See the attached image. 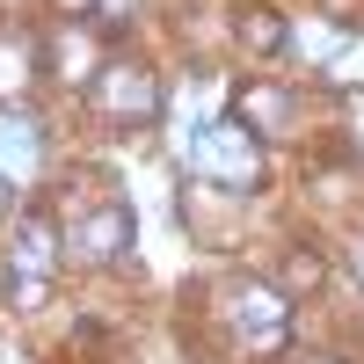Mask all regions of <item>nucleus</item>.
Segmentation results:
<instances>
[{
	"instance_id": "obj_1",
	"label": "nucleus",
	"mask_w": 364,
	"mask_h": 364,
	"mask_svg": "<svg viewBox=\"0 0 364 364\" xmlns=\"http://www.w3.org/2000/svg\"><path fill=\"white\" fill-rule=\"evenodd\" d=\"M190 168L226 197H248L269 182V161H262V139L240 124V117H211V124L190 132Z\"/></svg>"
},
{
	"instance_id": "obj_2",
	"label": "nucleus",
	"mask_w": 364,
	"mask_h": 364,
	"mask_svg": "<svg viewBox=\"0 0 364 364\" xmlns=\"http://www.w3.org/2000/svg\"><path fill=\"white\" fill-rule=\"evenodd\" d=\"M87 102H95V117H102V124L139 132L146 117L161 109V80L146 73V66H102L95 80H87Z\"/></svg>"
},
{
	"instance_id": "obj_3",
	"label": "nucleus",
	"mask_w": 364,
	"mask_h": 364,
	"mask_svg": "<svg viewBox=\"0 0 364 364\" xmlns=\"http://www.w3.org/2000/svg\"><path fill=\"white\" fill-rule=\"evenodd\" d=\"M226 314H233V328H240L248 350H284V336H291V306H284L277 284H240Z\"/></svg>"
},
{
	"instance_id": "obj_4",
	"label": "nucleus",
	"mask_w": 364,
	"mask_h": 364,
	"mask_svg": "<svg viewBox=\"0 0 364 364\" xmlns=\"http://www.w3.org/2000/svg\"><path fill=\"white\" fill-rule=\"evenodd\" d=\"M66 248H73V255H87V262H117V255L132 248V204H95V211L73 226Z\"/></svg>"
},
{
	"instance_id": "obj_5",
	"label": "nucleus",
	"mask_w": 364,
	"mask_h": 364,
	"mask_svg": "<svg viewBox=\"0 0 364 364\" xmlns=\"http://www.w3.org/2000/svg\"><path fill=\"white\" fill-rule=\"evenodd\" d=\"M44 66H51L58 80H73V87H87V80L102 73V66H95V44H87V29H80V22H66V29H58V37H51Z\"/></svg>"
},
{
	"instance_id": "obj_6",
	"label": "nucleus",
	"mask_w": 364,
	"mask_h": 364,
	"mask_svg": "<svg viewBox=\"0 0 364 364\" xmlns=\"http://www.w3.org/2000/svg\"><path fill=\"white\" fill-rule=\"evenodd\" d=\"M58 255V233H51V211H29L22 233H15V277H44Z\"/></svg>"
},
{
	"instance_id": "obj_7",
	"label": "nucleus",
	"mask_w": 364,
	"mask_h": 364,
	"mask_svg": "<svg viewBox=\"0 0 364 364\" xmlns=\"http://www.w3.org/2000/svg\"><path fill=\"white\" fill-rule=\"evenodd\" d=\"M37 44L29 37H0V102H15V95H29V80H37Z\"/></svg>"
},
{
	"instance_id": "obj_8",
	"label": "nucleus",
	"mask_w": 364,
	"mask_h": 364,
	"mask_svg": "<svg viewBox=\"0 0 364 364\" xmlns=\"http://www.w3.org/2000/svg\"><path fill=\"white\" fill-rule=\"evenodd\" d=\"M240 44L262 51V58H277V51L291 44V22H284L277 8H248V15H240Z\"/></svg>"
},
{
	"instance_id": "obj_9",
	"label": "nucleus",
	"mask_w": 364,
	"mask_h": 364,
	"mask_svg": "<svg viewBox=\"0 0 364 364\" xmlns=\"http://www.w3.org/2000/svg\"><path fill=\"white\" fill-rule=\"evenodd\" d=\"M233 109H240V124H291V95H284V87H240V95H233Z\"/></svg>"
},
{
	"instance_id": "obj_10",
	"label": "nucleus",
	"mask_w": 364,
	"mask_h": 364,
	"mask_svg": "<svg viewBox=\"0 0 364 364\" xmlns=\"http://www.w3.org/2000/svg\"><path fill=\"white\" fill-rule=\"evenodd\" d=\"M37 154H44L37 124H0V168L8 175H37Z\"/></svg>"
},
{
	"instance_id": "obj_11",
	"label": "nucleus",
	"mask_w": 364,
	"mask_h": 364,
	"mask_svg": "<svg viewBox=\"0 0 364 364\" xmlns=\"http://www.w3.org/2000/svg\"><path fill=\"white\" fill-rule=\"evenodd\" d=\"M321 277H328V255H314V248H291V255H284V284H291V291H299V284H321Z\"/></svg>"
},
{
	"instance_id": "obj_12",
	"label": "nucleus",
	"mask_w": 364,
	"mask_h": 364,
	"mask_svg": "<svg viewBox=\"0 0 364 364\" xmlns=\"http://www.w3.org/2000/svg\"><path fill=\"white\" fill-rule=\"evenodd\" d=\"M87 8H95V0H51V15H66V22H80Z\"/></svg>"
},
{
	"instance_id": "obj_13",
	"label": "nucleus",
	"mask_w": 364,
	"mask_h": 364,
	"mask_svg": "<svg viewBox=\"0 0 364 364\" xmlns=\"http://www.w3.org/2000/svg\"><path fill=\"white\" fill-rule=\"evenodd\" d=\"M350 117H357V146H364V87H357V102H350Z\"/></svg>"
},
{
	"instance_id": "obj_14",
	"label": "nucleus",
	"mask_w": 364,
	"mask_h": 364,
	"mask_svg": "<svg viewBox=\"0 0 364 364\" xmlns=\"http://www.w3.org/2000/svg\"><path fill=\"white\" fill-rule=\"evenodd\" d=\"M0 211H8V182H0Z\"/></svg>"
},
{
	"instance_id": "obj_15",
	"label": "nucleus",
	"mask_w": 364,
	"mask_h": 364,
	"mask_svg": "<svg viewBox=\"0 0 364 364\" xmlns=\"http://www.w3.org/2000/svg\"><path fill=\"white\" fill-rule=\"evenodd\" d=\"M357 277H364V248H357Z\"/></svg>"
}]
</instances>
